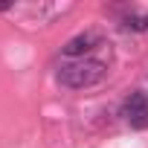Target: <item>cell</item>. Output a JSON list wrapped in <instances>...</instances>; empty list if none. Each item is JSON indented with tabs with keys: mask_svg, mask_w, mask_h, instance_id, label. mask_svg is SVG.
Wrapping results in <instances>:
<instances>
[{
	"mask_svg": "<svg viewBox=\"0 0 148 148\" xmlns=\"http://www.w3.org/2000/svg\"><path fill=\"white\" fill-rule=\"evenodd\" d=\"M105 64L96 61V58H79V61H70L58 70V82L70 90H84V87H93L105 79Z\"/></svg>",
	"mask_w": 148,
	"mask_h": 148,
	"instance_id": "cell-1",
	"label": "cell"
},
{
	"mask_svg": "<svg viewBox=\"0 0 148 148\" xmlns=\"http://www.w3.org/2000/svg\"><path fill=\"white\" fill-rule=\"evenodd\" d=\"M122 119H125L131 128H136V131L148 128V96H145L142 90H134V93L122 102Z\"/></svg>",
	"mask_w": 148,
	"mask_h": 148,
	"instance_id": "cell-2",
	"label": "cell"
},
{
	"mask_svg": "<svg viewBox=\"0 0 148 148\" xmlns=\"http://www.w3.org/2000/svg\"><path fill=\"white\" fill-rule=\"evenodd\" d=\"M96 44H99V38H96L93 32L76 35V38H70V41L64 44V55H67V58H84V55H87Z\"/></svg>",
	"mask_w": 148,
	"mask_h": 148,
	"instance_id": "cell-3",
	"label": "cell"
},
{
	"mask_svg": "<svg viewBox=\"0 0 148 148\" xmlns=\"http://www.w3.org/2000/svg\"><path fill=\"white\" fill-rule=\"evenodd\" d=\"M125 29L145 32V29H148V15H131V18H125Z\"/></svg>",
	"mask_w": 148,
	"mask_h": 148,
	"instance_id": "cell-4",
	"label": "cell"
}]
</instances>
